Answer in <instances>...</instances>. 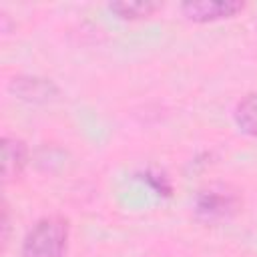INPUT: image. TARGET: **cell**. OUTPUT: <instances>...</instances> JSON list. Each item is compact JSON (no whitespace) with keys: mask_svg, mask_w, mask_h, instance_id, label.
<instances>
[{"mask_svg":"<svg viewBox=\"0 0 257 257\" xmlns=\"http://www.w3.org/2000/svg\"><path fill=\"white\" fill-rule=\"evenodd\" d=\"M68 243V221L58 215L42 217L22 241V257H64Z\"/></svg>","mask_w":257,"mask_h":257,"instance_id":"6da1fadb","label":"cell"},{"mask_svg":"<svg viewBox=\"0 0 257 257\" xmlns=\"http://www.w3.org/2000/svg\"><path fill=\"white\" fill-rule=\"evenodd\" d=\"M243 8H245V4L237 2V0H187L181 4L183 16L197 24L233 18Z\"/></svg>","mask_w":257,"mask_h":257,"instance_id":"7a4b0ae2","label":"cell"},{"mask_svg":"<svg viewBox=\"0 0 257 257\" xmlns=\"http://www.w3.org/2000/svg\"><path fill=\"white\" fill-rule=\"evenodd\" d=\"M10 92L28 102H50L58 96V86L50 78L14 76L10 80Z\"/></svg>","mask_w":257,"mask_h":257,"instance_id":"3957f363","label":"cell"},{"mask_svg":"<svg viewBox=\"0 0 257 257\" xmlns=\"http://www.w3.org/2000/svg\"><path fill=\"white\" fill-rule=\"evenodd\" d=\"M197 215L207 219V221H215V219H225L231 213L237 211L239 201L235 195L225 193V191H201L197 197Z\"/></svg>","mask_w":257,"mask_h":257,"instance_id":"277c9868","label":"cell"},{"mask_svg":"<svg viewBox=\"0 0 257 257\" xmlns=\"http://www.w3.org/2000/svg\"><path fill=\"white\" fill-rule=\"evenodd\" d=\"M28 163V147L24 141L14 137L2 139V181L12 183L16 181Z\"/></svg>","mask_w":257,"mask_h":257,"instance_id":"5b68a950","label":"cell"},{"mask_svg":"<svg viewBox=\"0 0 257 257\" xmlns=\"http://www.w3.org/2000/svg\"><path fill=\"white\" fill-rule=\"evenodd\" d=\"M108 8L122 20H139L153 16L157 10L163 8V4L151 0H120V2H110Z\"/></svg>","mask_w":257,"mask_h":257,"instance_id":"8992f818","label":"cell"},{"mask_svg":"<svg viewBox=\"0 0 257 257\" xmlns=\"http://www.w3.org/2000/svg\"><path fill=\"white\" fill-rule=\"evenodd\" d=\"M235 122L245 135L257 137V92H249L237 102Z\"/></svg>","mask_w":257,"mask_h":257,"instance_id":"52a82bcc","label":"cell"}]
</instances>
